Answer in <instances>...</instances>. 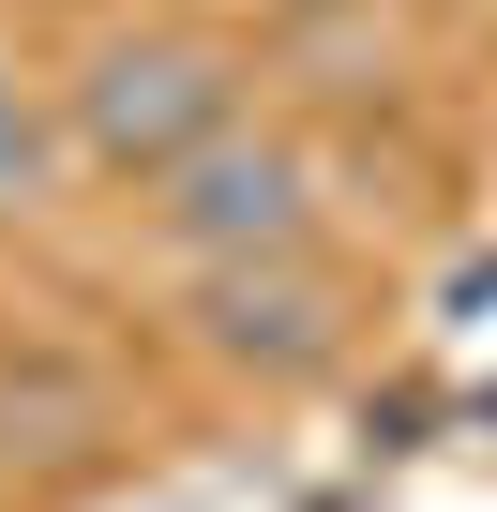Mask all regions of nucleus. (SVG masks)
<instances>
[{
    "instance_id": "f257e3e1",
    "label": "nucleus",
    "mask_w": 497,
    "mask_h": 512,
    "mask_svg": "<svg viewBox=\"0 0 497 512\" xmlns=\"http://www.w3.org/2000/svg\"><path fill=\"white\" fill-rule=\"evenodd\" d=\"M257 106H241V46L226 31H196V16H106L76 61H61V136H76V166L91 181H166V166H196L211 136H241Z\"/></svg>"
},
{
    "instance_id": "f03ea898",
    "label": "nucleus",
    "mask_w": 497,
    "mask_h": 512,
    "mask_svg": "<svg viewBox=\"0 0 497 512\" xmlns=\"http://www.w3.org/2000/svg\"><path fill=\"white\" fill-rule=\"evenodd\" d=\"M151 241L181 272H257V256H317V151L287 121H241L196 166L151 181Z\"/></svg>"
},
{
    "instance_id": "7ed1b4c3",
    "label": "nucleus",
    "mask_w": 497,
    "mask_h": 512,
    "mask_svg": "<svg viewBox=\"0 0 497 512\" xmlns=\"http://www.w3.org/2000/svg\"><path fill=\"white\" fill-rule=\"evenodd\" d=\"M181 347L211 377H257V392H302L347 362V272L332 256H257V272H181Z\"/></svg>"
},
{
    "instance_id": "20e7f679",
    "label": "nucleus",
    "mask_w": 497,
    "mask_h": 512,
    "mask_svg": "<svg viewBox=\"0 0 497 512\" xmlns=\"http://www.w3.org/2000/svg\"><path fill=\"white\" fill-rule=\"evenodd\" d=\"M76 181V136H61V76H31L0 46V226H46Z\"/></svg>"
},
{
    "instance_id": "39448f33",
    "label": "nucleus",
    "mask_w": 497,
    "mask_h": 512,
    "mask_svg": "<svg viewBox=\"0 0 497 512\" xmlns=\"http://www.w3.org/2000/svg\"><path fill=\"white\" fill-rule=\"evenodd\" d=\"M437 302H452V317H497V256H467V272H452Z\"/></svg>"
}]
</instances>
